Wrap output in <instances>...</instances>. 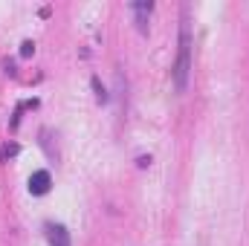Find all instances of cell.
Instances as JSON below:
<instances>
[{
  "label": "cell",
  "mask_w": 249,
  "mask_h": 246,
  "mask_svg": "<svg viewBox=\"0 0 249 246\" xmlns=\"http://www.w3.org/2000/svg\"><path fill=\"white\" fill-rule=\"evenodd\" d=\"M188 75H191V26L183 18V23H180V50H177V61H174V87H177V93L188 90Z\"/></svg>",
  "instance_id": "6da1fadb"
},
{
  "label": "cell",
  "mask_w": 249,
  "mask_h": 246,
  "mask_svg": "<svg viewBox=\"0 0 249 246\" xmlns=\"http://www.w3.org/2000/svg\"><path fill=\"white\" fill-rule=\"evenodd\" d=\"M50 185H53L50 171H35V174L29 177V194H32V197H44V194L50 191Z\"/></svg>",
  "instance_id": "7a4b0ae2"
},
{
  "label": "cell",
  "mask_w": 249,
  "mask_h": 246,
  "mask_svg": "<svg viewBox=\"0 0 249 246\" xmlns=\"http://www.w3.org/2000/svg\"><path fill=\"white\" fill-rule=\"evenodd\" d=\"M47 241H50V246H72L70 244V232L61 223H47Z\"/></svg>",
  "instance_id": "3957f363"
},
{
  "label": "cell",
  "mask_w": 249,
  "mask_h": 246,
  "mask_svg": "<svg viewBox=\"0 0 249 246\" xmlns=\"http://www.w3.org/2000/svg\"><path fill=\"white\" fill-rule=\"evenodd\" d=\"M130 9L136 12V29H139L142 35H148V12L154 9V3H151V0H148V3H145V0H139V3H133Z\"/></svg>",
  "instance_id": "277c9868"
},
{
  "label": "cell",
  "mask_w": 249,
  "mask_h": 246,
  "mask_svg": "<svg viewBox=\"0 0 249 246\" xmlns=\"http://www.w3.org/2000/svg\"><path fill=\"white\" fill-rule=\"evenodd\" d=\"M32 53H35V44L32 41H23L20 44V58H32Z\"/></svg>",
  "instance_id": "5b68a950"
},
{
  "label": "cell",
  "mask_w": 249,
  "mask_h": 246,
  "mask_svg": "<svg viewBox=\"0 0 249 246\" xmlns=\"http://www.w3.org/2000/svg\"><path fill=\"white\" fill-rule=\"evenodd\" d=\"M93 90H96V99H99V102H107V93H105V87H102L99 78H93Z\"/></svg>",
  "instance_id": "8992f818"
},
{
  "label": "cell",
  "mask_w": 249,
  "mask_h": 246,
  "mask_svg": "<svg viewBox=\"0 0 249 246\" xmlns=\"http://www.w3.org/2000/svg\"><path fill=\"white\" fill-rule=\"evenodd\" d=\"M136 165H139V168H148V165H151V157H139Z\"/></svg>",
  "instance_id": "52a82bcc"
},
{
  "label": "cell",
  "mask_w": 249,
  "mask_h": 246,
  "mask_svg": "<svg viewBox=\"0 0 249 246\" xmlns=\"http://www.w3.org/2000/svg\"><path fill=\"white\" fill-rule=\"evenodd\" d=\"M18 151H20V148H18V145H9V148H6V151H3V154H9V157H15V154H18ZM3 154H0V157H3Z\"/></svg>",
  "instance_id": "ba28073f"
}]
</instances>
